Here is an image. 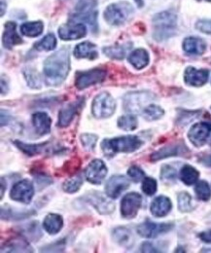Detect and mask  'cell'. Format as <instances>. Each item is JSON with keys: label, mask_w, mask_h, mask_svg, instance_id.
<instances>
[{"label": "cell", "mask_w": 211, "mask_h": 253, "mask_svg": "<svg viewBox=\"0 0 211 253\" xmlns=\"http://www.w3.org/2000/svg\"><path fill=\"white\" fill-rule=\"evenodd\" d=\"M70 70V57L67 49H61L47 58L44 63V76L47 85L57 87L67 77Z\"/></svg>", "instance_id": "1"}, {"label": "cell", "mask_w": 211, "mask_h": 253, "mask_svg": "<svg viewBox=\"0 0 211 253\" xmlns=\"http://www.w3.org/2000/svg\"><path fill=\"white\" fill-rule=\"evenodd\" d=\"M143 141L136 135H125L112 139H104L101 142V149L105 155L113 157L116 153H131L138 150Z\"/></svg>", "instance_id": "2"}, {"label": "cell", "mask_w": 211, "mask_h": 253, "mask_svg": "<svg viewBox=\"0 0 211 253\" xmlns=\"http://www.w3.org/2000/svg\"><path fill=\"white\" fill-rule=\"evenodd\" d=\"M154 24V37L161 41L168 39L175 34L177 26V17L169 11L157 14L153 18Z\"/></svg>", "instance_id": "3"}, {"label": "cell", "mask_w": 211, "mask_h": 253, "mask_svg": "<svg viewBox=\"0 0 211 253\" xmlns=\"http://www.w3.org/2000/svg\"><path fill=\"white\" fill-rule=\"evenodd\" d=\"M96 6L97 0H79L75 7V14L70 17V20L87 23L95 32L97 26Z\"/></svg>", "instance_id": "4"}, {"label": "cell", "mask_w": 211, "mask_h": 253, "mask_svg": "<svg viewBox=\"0 0 211 253\" xmlns=\"http://www.w3.org/2000/svg\"><path fill=\"white\" fill-rule=\"evenodd\" d=\"M133 14L132 6L127 2H118L107 6L104 19L111 26H120L126 23Z\"/></svg>", "instance_id": "5"}, {"label": "cell", "mask_w": 211, "mask_h": 253, "mask_svg": "<svg viewBox=\"0 0 211 253\" xmlns=\"http://www.w3.org/2000/svg\"><path fill=\"white\" fill-rule=\"evenodd\" d=\"M116 109V102L112 95L108 93H101L93 98L91 112L95 118L103 119L112 116Z\"/></svg>", "instance_id": "6"}, {"label": "cell", "mask_w": 211, "mask_h": 253, "mask_svg": "<svg viewBox=\"0 0 211 253\" xmlns=\"http://www.w3.org/2000/svg\"><path fill=\"white\" fill-rule=\"evenodd\" d=\"M106 70L101 68H94L89 71L78 72L76 75L75 86L78 90H84L95 84L101 83L106 78Z\"/></svg>", "instance_id": "7"}, {"label": "cell", "mask_w": 211, "mask_h": 253, "mask_svg": "<svg viewBox=\"0 0 211 253\" xmlns=\"http://www.w3.org/2000/svg\"><path fill=\"white\" fill-rule=\"evenodd\" d=\"M153 98L154 95L146 92L128 93L124 96V108L128 113H139Z\"/></svg>", "instance_id": "8"}, {"label": "cell", "mask_w": 211, "mask_h": 253, "mask_svg": "<svg viewBox=\"0 0 211 253\" xmlns=\"http://www.w3.org/2000/svg\"><path fill=\"white\" fill-rule=\"evenodd\" d=\"M188 137L196 147H202L211 143V123L203 122L194 125L188 132Z\"/></svg>", "instance_id": "9"}, {"label": "cell", "mask_w": 211, "mask_h": 253, "mask_svg": "<svg viewBox=\"0 0 211 253\" xmlns=\"http://www.w3.org/2000/svg\"><path fill=\"white\" fill-rule=\"evenodd\" d=\"M142 203V197L138 193L127 194L121 203V214L126 219H132L136 216Z\"/></svg>", "instance_id": "10"}, {"label": "cell", "mask_w": 211, "mask_h": 253, "mask_svg": "<svg viewBox=\"0 0 211 253\" xmlns=\"http://www.w3.org/2000/svg\"><path fill=\"white\" fill-rule=\"evenodd\" d=\"M172 228L173 224L171 223H153L147 220L137 227V233L142 238L154 239L169 232Z\"/></svg>", "instance_id": "11"}, {"label": "cell", "mask_w": 211, "mask_h": 253, "mask_svg": "<svg viewBox=\"0 0 211 253\" xmlns=\"http://www.w3.org/2000/svg\"><path fill=\"white\" fill-rule=\"evenodd\" d=\"M84 200L91 205L100 214H103V215L110 214L115 211V205L110 201H108L106 197H104L99 192H96V191L90 192L84 197Z\"/></svg>", "instance_id": "12"}, {"label": "cell", "mask_w": 211, "mask_h": 253, "mask_svg": "<svg viewBox=\"0 0 211 253\" xmlns=\"http://www.w3.org/2000/svg\"><path fill=\"white\" fill-rule=\"evenodd\" d=\"M34 195V188L29 179L17 182L10 192V198L13 201L23 204H30Z\"/></svg>", "instance_id": "13"}, {"label": "cell", "mask_w": 211, "mask_h": 253, "mask_svg": "<svg viewBox=\"0 0 211 253\" xmlns=\"http://www.w3.org/2000/svg\"><path fill=\"white\" fill-rule=\"evenodd\" d=\"M87 180L91 184L99 185L102 183L107 174V168L103 161L95 159L91 161L85 171Z\"/></svg>", "instance_id": "14"}, {"label": "cell", "mask_w": 211, "mask_h": 253, "mask_svg": "<svg viewBox=\"0 0 211 253\" xmlns=\"http://www.w3.org/2000/svg\"><path fill=\"white\" fill-rule=\"evenodd\" d=\"M84 97H80L76 101H73L66 105L64 108H62L59 113V122L58 126L60 127H65L69 126L70 123L73 121L74 117L77 115V113L80 111V109L84 105Z\"/></svg>", "instance_id": "15"}, {"label": "cell", "mask_w": 211, "mask_h": 253, "mask_svg": "<svg viewBox=\"0 0 211 253\" xmlns=\"http://www.w3.org/2000/svg\"><path fill=\"white\" fill-rule=\"evenodd\" d=\"M210 76V71L208 69H197L195 67L189 66L185 70L184 79L187 85L194 87L204 86Z\"/></svg>", "instance_id": "16"}, {"label": "cell", "mask_w": 211, "mask_h": 253, "mask_svg": "<svg viewBox=\"0 0 211 253\" xmlns=\"http://www.w3.org/2000/svg\"><path fill=\"white\" fill-rule=\"evenodd\" d=\"M128 186L129 181L125 176L114 175L108 179L105 186V193L110 199H117L124 191L128 188Z\"/></svg>", "instance_id": "17"}, {"label": "cell", "mask_w": 211, "mask_h": 253, "mask_svg": "<svg viewBox=\"0 0 211 253\" xmlns=\"http://www.w3.org/2000/svg\"><path fill=\"white\" fill-rule=\"evenodd\" d=\"M87 34V28L84 24H67L59 29V35L62 40H76L83 38Z\"/></svg>", "instance_id": "18"}, {"label": "cell", "mask_w": 211, "mask_h": 253, "mask_svg": "<svg viewBox=\"0 0 211 253\" xmlns=\"http://www.w3.org/2000/svg\"><path fill=\"white\" fill-rule=\"evenodd\" d=\"M186 152H188L187 147L183 143H175L171 144L166 147L161 148L160 150L156 151L151 155V161L157 162L162 159L168 158V157H173V156H180L184 155Z\"/></svg>", "instance_id": "19"}, {"label": "cell", "mask_w": 211, "mask_h": 253, "mask_svg": "<svg viewBox=\"0 0 211 253\" xmlns=\"http://www.w3.org/2000/svg\"><path fill=\"white\" fill-rule=\"evenodd\" d=\"M16 28L17 26L13 22H8L5 24L4 33L2 36V43L6 49L10 50L16 45L23 43V40L16 31Z\"/></svg>", "instance_id": "20"}, {"label": "cell", "mask_w": 211, "mask_h": 253, "mask_svg": "<svg viewBox=\"0 0 211 253\" xmlns=\"http://www.w3.org/2000/svg\"><path fill=\"white\" fill-rule=\"evenodd\" d=\"M32 124L39 135H45L51 131L52 119L45 112H36L32 115Z\"/></svg>", "instance_id": "21"}, {"label": "cell", "mask_w": 211, "mask_h": 253, "mask_svg": "<svg viewBox=\"0 0 211 253\" xmlns=\"http://www.w3.org/2000/svg\"><path fill=\"white\" fill-rule=\"evenodd\" d=\"M207 49L206 42L198 37H188L183 41V50L188 55L201 56Z\"/></svg>", "instance_id": "22"}, {"label": "cell", "mask_w": 211, "mask_h": 253, "mask_svg": "<svg viewBox=\"0 0 211 253\" xmlns=\"http://www.w3.org/2000/svg\"><path fill=\"white\" fill-rule=\"evenodd\" d=\"M171 207V202L168 197L160 196L153 201L151 205V212L156 217H164L169 213Z\"/></svg>", "instance_id": "23"}, {"label": "cell", "mask_w": 211, "mask_h": 253, "mask_svg": "<svg viewBox=\"0 0 211 253\" xmlns=\"http://www.w3.org/2000/svg\"><path fill=\"white\" fill-rule=\"evenodd\" d=\"M113 239L116 244L125 249L131 248L134 243L131 232L125 227H118L113 231Z\"/></svg>", "instance_id": "24"}, {"label": "cell", "mask_w": 211, "mask_h": 253, "mask_svg": "<svg viewBox=\"0 0 211 253\" xmlns=\"http://www.w3.org/2000/svg\"><path fill=\"white\" fill-rule=\"evenodd\" d=\"M74 55L78 59H90V60H93L98 56L95 45L89 41L78 44L74 49Z\"/></svg>", "instance_id": "25"}, {"label": "cell", "mask_w": 211, "mask_h": 253, "mask_svg": "<svg viewBox=\"0 0 211 253\" xmlns=\"http://www.w3.org/2000/svg\"><path fill=\"white\" fill-rule=\"evenodd\" d=\"M128 63L135 69L140 70L146 67L149 63V54L144 49H136L128 56Z\"/></svg>", "instance_id": "26"}, {"label": "cell", "mask_w": 211, "mask_h": 253, "mask_svg": "<svg viewBox=\"0 0 211 253\" xmlns=\"http://www.w3.org/2000/svg\"><path fill=\"white\" fill-rule=\"evenodd\" d=\"M62 226H63L62 217L60 216V214H56V213L48 214L43 222L44 229L50 235L58 234L62 229Z\"/></svg>", "instance_id": "27"}, {"label": "cell", "mask_w": 211, "mask_h": 253, "mask_svg": "<svg viewBox=\"0 0 211 253\" xmlns=\"http://www.w3.org/2000/svg\"><path fill=\"white\" fill-rule=\"evenodd\" d=\"M200 177V172L192 166L185 165L180 171L181 180L186 185H193Z\"/></svg>", "instance_id": "28"}, {"label": "cell", "mask_w": 211, "mask_h": 253, "mask_svg": "<svg viewBox=\"0 0 211 253\" xmlns=\"http://www.w3.org/2000/svg\"><path fill=\"white\" fill-rule=\"evenodd\" d=\"M15 144L19 147L20 150H22L24 153H26L27 155H29L30 157L35 156L37 154H40L42 151H44V149L47 147V145L49 144V142H45V143H40V144H28L22 141H15Z\"/></svg>", "instance_id": "29"}, {"label": "cell", "mask_w": 211, "mask_h": 253, "mask_svg": "<svg viewBox=\"0 0 211 253\" xmlns=\"http://www.w3.org/2000/svg\"><path fill=\"white\" fill-rule=\"evenodd\" d=\"M44 30V25L41 21L29 22L25 23L21 26V32L29 37H37L39 36Z\"/></svg>", "instance_id": "30"}, {"label": "cell", "mask_w": 211, "mask_h": 253, "mask_svg": "<svg viewBox=\"0 0 211 253\" xmlns=\"http://www.w3.org/2000/svg\"><path fill=\"white\" fill-rule=\"evenodd\" d=\"M128 46V44L127 45H117V46H110V47H105L103 48V53L114 60H123L126 56L127 50L130 47H127Z\"/></svg>", "instance_id": "31"}, {"label": "cell", "mask_w": 211, "mask_h": 253, "mask_svg": "<svg viewBox=\"0 0 211 253\" xmlns=\"http://www.w3.org/2000/svg\"><path fill=\"white\" fill-rule=\"evenodd\" d=\"M57 46V39L54 34H47L43 39L38 41L34 48L38 51H52Z\"/></svg>", "instance_id": "32"}, {"label": "cell", "mask_w": 211, "mask_h": 253, "mask_svg": "<svg viewBox=\"0 0 211 253\" xmlns=\"http://www.w3.org/2000/svg\"><path fill=\"white\" fill-rule=\"evenodd\" d=\"M82 184H83V176L81 174H76L72 178H69L66 181H64L62 188L64 192L72 194L80 189Z\"/></svg>", "instance_id": "33"}, {"label": "cell", "mask_w": 211, "mask_h": 253, "mask_svg": "<svg viewBox=\"0 0 211 253\" xmlns=\"http://www.w3.org/2000/svg\"><path fill=\"white\" fill-rule=\"evenodd\" d=\"M6 253H31L30 245L22 240H15L6 246Z\"/></svg>", "instance_id": "34"}, {"label": "cell", "mask_w": 211, "mask_h": 253, "mask_svg": "<svg viewBox=\"0 0 211 253\" xmlns=\"http://www.w3.org/2000/svg\"><path fill=\"white\" fill-rule=\"evenodd\" d=\"M164 114H165V111L163 110V108H161L160 106L155 105V104H150L143 109L144 118H146L149 121L158 120L161 117H163Z\"/></svg>", "instance_id": "35"}, {"label": "cell", "mask_w": 211, "mask_h": 253, "mask_svg": "<svg viewBox=\"0 0 211 253\" xmlns=\"http://www.w3.org/2000/svg\"><path fill=\"white\" fill-rule=\"evenodd\" d=\"M195 192L197 197L201 201H209L211 198V189L207 181H200L196 187H195Z\"/></svg>", "instance_id": "36"}, {"label": "cell", "mask_w": 211, "mask_h": 253, "mask_svg": "<svg viewBox=\"0 0 211 253\" xmlns=\"http://www.w3.org/2000/svg\"><path fill=\"white\" fill-rule=\"evenodd\" d=\"M193 200L192 197L186 193L182 192L178 195V209L182 212H189L193 210Z\"/></svg>", "instance_id": "37"}, {"label": "cell", "mask_w": 211, "mask_h": 253, "mask_svg": "<svg viewBox=\"0 0 211 253\" xmlns=\"http://www.w3.org/2000/svg\"><path fill=\"white\" fill-rule=\"evenodd\" d=\"M118 126L123 130H133L137 127V119L133 116H122L118 119Z\"/></svg>", "instance_id": "38"}, {"label": "cell", "mask_w": 211, "mask_h": 253, "mask_svg": "<svg viewBox=\"0 0 211 253\" xmlns=\"http://www.w3.org/2000/svg\"><path fill=\"white\" fill-rule=\"evenodd\" d=\"M97 135L92 134V133H84L81 135V143L83 147L88 150V151H92L93 148L95 147V144L97 142Z\"/></svg>", "instance_id": "39"}, {"label": "cell", "mask_w": 211, "mask_h": 253, "mask_svg": "<svg viewBox=\"0 0 211 253\" xmlns=\"http://www.w3.org/2000/svg\"><path fill=\"white\" fill-rule=\"evenodd\" d=\"M127 174L130 177V179H132L134 182H140L142 179L145 178L144 171L136 166L130 167L127 170Z\"/></svg>", "instance_id": "40"}, {"label": "cell", "mask_w": 211, "mask_h": 253, "mask_svg": "<svg viewBox=\"0 0 211 253\" xmlns=\"http://www.w3.org/2000/svg\"><path fill=\"white\" fill-rule=\"evenodd\" d=\"M142 191L148 196H153L157 191V181L151 177L144 178L142 183Z\"/></svg>", "instance_id": "41"}, {"label": "cell", "mask_w": 211, "mask_h": 253, "mask_svg": "<svg viewBox=\"0 0 211 253\" xmlns=\"http://www.w3.org/2000/svg\"><path fill=\"white\" fill-rule=\"evenodd\" d=\"M161 177L164 180H174L176 178V170L171 166H164L162 168Z\"/></svg>", "instance_id": "42"}, {"label": "cell", "mask_w": 211, "mask_h": 253, "mask_svg": "<svg viewBox=\"0 0 211 253\" xmlns=\"http://www.w3.org/2000/svg\"><path fill=\"white\" fill-rule=\"evenodd\" d=\"M26 234L29 236V238L32 239H36L38 240V237H36L37 235L41 236V231L38 227V223L37 222H33L29 225V228L26 230Z\"/></svg>", "instance_id": "43"}, {"label": "cell", "mask_w": 211, "mask_h": 253, "mask_svg": "<svg viewBox=\"0 0 211 253\" xmlns=\"http://www.w3.org/2000/svg\"><path fill=\"white\" fill-rule=\"evenodd\" d=\"M26 74V77H27V80H28V83L30 84L31 88H40V82H39V78L38 76H36V73L29 70V74L27 72H25Z\"/></svg>", "instance_id": "44"}, {"label": "cell", "mask_w": 211, "mask_h": 253, "mask_svg": "<svg viewBox=\"0 0 211 253\" xmlns=\"http://www.w3.org/2000/svg\"><path fill=\"white\" fill-rule=\"evenodd\" d=\"M197 30L204 33L211 34V20H202L199 21L196 25Z\"/></svg>", "instance_id": "45"}, {"label": "cell", "mask_w": 211, "mask_h": 253, "mask_svg": "<svg viewBox=\"0 0 211 253\" xmlns=\"http://www.w3.org/2000/svg\"><path fill=\"white\" fill-rule=\"evenodd\" d=\"M140 252L141 253H158V251H156V249L150 243H144L140 248Z\"/></svg>", "instance_id": "46"}, {"label": "cell", "mask_w": 211, "mask_h": 253, "mask_svg": "<svg viewBox=\"0 0 211 253\" xmlns=\"http://www.w3.org/2000/svg\"><path fill=\"white\" fill-rule=\"evenodd\" d=\"M200 239L208 244H211V230L207 231V232H203L200 234Z\"/></svg>", "instance_id": "47"}, {"label": "cell", "mask_w": 211, "mask_h": 253, "mask_svg": "<svg viewBox=\"0 0 211 253\" xmlns=\"http://www.w3.org/2000/svg\"><path fill=\"white\" fill-rule=\"evenodd\" d=\"M201 163L207 167H211V155H208V156H205L203 158L200 160Z\"/></svg>", "instance_id": "48"}, {"label": "cell", "mask_w": 211, "mask_h": 253, "mask_svg": "<svg viewBox=\"0 0 211 253\" xmlns=\"http://www.w3.org/2000/svg\"><path fill=\"white\" fill-rule=\"evenodd\" d=\"M4 188H5V186H4V181H3V179L1 180V199L3 198V195H4Z\"/></svg>", "instance_id": "49"}, {"label": "cell", "mask_w": 211, "mask_h": 253, "mask_svg": "<svg viewBox=\"0 0 211 253\" xmlns=\"http://www.w3.org/2000/svg\"><path fill=\"white\" fill-rule=\"evenodd\" d=\"M136 2V4L139 6V7H142L143 6V0H134Z\"/></svg>", "instance_id": "50"}, {"label": "cell", "mask_w": 211, "mask_h": 253, "mask_svg": "<svg viewBox=\"0 0 211 253\" xmlns=\"http://www.w3.org/2000/svg\"><path fill=\"white\" fill-rule=\"evenodd\" d=\"M206 1H211V0H206Z\"/></svg>", "instance_id": "51"}]
</instances>
